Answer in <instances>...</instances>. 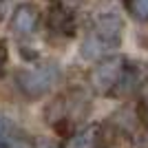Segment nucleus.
I'll return each instance as SVG.
<instances>
[{"label": "nucleus", "instance_id": "nucleus-1", "mask_svg": "<svg viewBox=\"0 0 148 148\" xmlns=\"http://www.w3.org/2000/svg\"><path fill=\"white\" fill-rule=\"evenodd\" d=\"M91 111V99L82 88H71L53 97L44 108V119L62 137H71L86 122Z\"/></svg>", "mask_w": 148, "mask_h": 148}, {"label": "nucleus", "instance_id": "nucleus-2", "mask_svg": "<svg viewBox=\"0 0 148 148\" xmlns=\"http://www.w3.org/2000/svg\"><path fill=\"white\" fill-rule=\"evenodd\" d=\"M122 42V20L117 16H102L95 20V25L86 33L82 42V58L86 60H102L111 51H115Z\"/></svg>", "mask_w": 148, "mask_h": 148}, {"label": "nucleus", "instance_id": "nucleus-3", "mask_svg": "<svg viewBox=\"0 0 148 148\" xmlns=\"http://www.w3.org/2000/svg\"><path fill=\"white\" fill-rule=\"evenodd\" d=\"M58 82H60V66L53 62H42L31 69L16 71V88L27 99H38L49 95Z\"/></svg>", "mask_w": 148, "mask_h": 148}, {"label": "nucleus", "instance_id": "nucleus-4", "mask_svg": "<svg viewBox=\"0 0 148 148\" xmlns=\"http://www.w3.org/2000/svg\"><path fill=\"white\" fill-rule=\"evenodd\" d=\"M126 62H128V58H119V56L102 58V60L93 66L91 75H88L93 91L97 93V95H108V97H111V93L115 91L119 77H122V73H124V69H126Z\"/></svg>", "mask_w": 148, "mask_h": 148}, {"label": "nucleus", "instance_id": "nucleus-5", "mask_svg": "<svg viewBox=\"0 0 148 148\" xmlns=\"http://www.w3.org/2000/svg\"><path fill=\"white\" fill-rule=\"evenodd\" d=\"M38 20H40V16L33 5H18L11 13V20H9L11 33L16 38H29L38 29Z\"/></svg>", "mask_w": 148, "mask_h": 148}, {"label": "nucleus", "instance_id": "nucleus-6", "mask_svg": "<svg viewBox=\"0 0 148 148\" xmlns=\"http://www.w3.org/2000/svg\"><path fill=\"white\" fill-rule=\"evenodd\" d=\"M0 148H36V142L20 126L0 117Z\"/></svg>", "mask_w": 148, "mask_h": 148}, {"label": "nucleus", "instance_id": "nucleus-7", "mask_svg": "<svg viewBox=\"0 0 148 148\" xmlns=\"http://www.w3.org/2000/svg\"><path fill=\"white\" fill-rule=\"evenodd\" d=\"M139 84H142V69L128 60L122 77L117 82V86H115V91L111 93V97H128V95H133L139 88Z\"/></svg>", "mask_w": 148, "mask_h": 148}, {"label": "nucleus", "instance_id": "nucleus-8", "mask_svg": "<svg viewBox=\"0 0 148 148\" xmlns=\"http://www.w3.org/2000/svg\"><path fill=\"white\" fill-rule=\"evenodd\" d=\"M49 27L53 33H60V36H73V16L71 11H66L64 7H51L49 11Z\"/></svg>", "mask_w": 148, "mask_h": 148}, {"label": "nucleus", "instance_id": "nucleus-9", "mask_svg": "<svg viewBox=\"0 0 148 148\" xmlns=\"http://www.w3.org/2000/svg\"><path fill=\"white\" fill-rule=\"evenodd\" d=\"M124 5L137 22H148V0H124Z\"/></svg>", "mask_w": 148, "mask_h": 148}, {"label": "nucleus", "instance_id": "nucleus-10", "mask_svg": "<svg viewBox=\"0 0 148 148\" xmlns=\"http://www.w3.org/2000/svg\"><path fill=\"white\" fill-rule=\"evenodd\" d=\"M139 119H142V124L148 128V88L142 93V97H139Z\"/></svg>", "mask_w": 148, "mask_h": 148}, {"label": "nucleus", "instance_id": "nucleus-11", "mask_svg": "<svg viewBox=\"0 0 148 148\" xmlns=\"http://www.w3.org/2000/svg\"><path fill=\"white\" fill-rule=\"evenodd\" d=\"M7 60H9V51H7V42H5V40H0V77H2V73H5Z\"/></svg>", "mask_w": 148, "mask_h": 148}, {"label": "nucleus", "instance_id": "nucleus-12", "mask_svg": "<svg viewBox=\"0 0 148 148\" xmlns=\"http://www.w3.org/2000/svg\"><path fill=\"white\" fill-rule=\"evenodd\" d=\"M42 148H62V146H58V144H53V142H44Z\"/></svg>", "mask_w": 148, "mask_h": 148}]
</instances>
